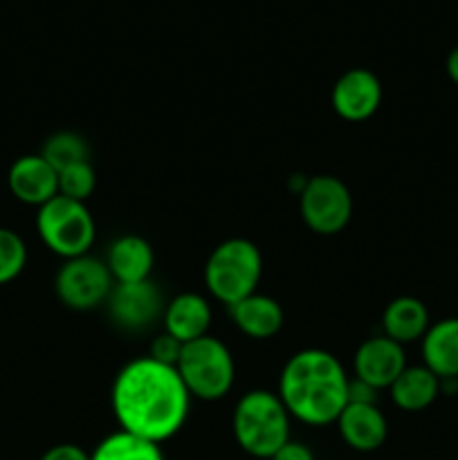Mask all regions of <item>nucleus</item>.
Masks as SVG:
<instances>
[{
    "instance_id": "3",
    "label": "nucleus",
    "mask_w": 458,
    "mask_h": 460,
    "mask_svg": "<svg viewBox=\"0 0 458 460\" xmlns=\"http://www.w3.org/2000/svg\"><path fill=\"white\" fill-rule=\"evenodd\" d=\"M290 420L278 394L254 389L233 407V438L245 454L269 460L290 440Z\"/></svg>"
},
{
    "instance_id": "15",
    "label": "nucleus",
    "mask_w": 458,
    "mask_h": 460,
    "mask_svg": "<svg viewBox=\"0 0 458 460\" xmlns=\"http://www.w3.org/2000/svg\"><path fill=\"white\" fill-rule=\"evenodd\" d=\"M106 265L115 283L148 281L155 268V252L144 236L124 234L108 247Z\"/></svg>"
},
{
    "instance_id": "17",
    "label": "nucleus",
    "mask_w": 458,
    "mask_h": 460,
    "mask_svg": "<svg viewBox=\"0 0 458 460\" xmlns=\"http://www.w3.org/2000/svg\"><path fill=\"white\" fill-rule=\"evenodd\" d=\"M422 364L438 380L458 377V317L431 323L420 340Z\"/></svg>"
},
{
    "instance_id": "1",
    "label": "nucleus",
    "mask_w": 458,
    "mask_h": 460,
    "mask_svg": "<svg viewBox=\"0 0 458 460\" xmlns=\"http://www.w3.org/2000/svg\"><path fill=\"white\" fill-rule=\"evenodd\" d=\"M110 407L121 431L162 445L178 436L187 422L191 394L178 368L144 355L119 368L110 389Z\"/></svg>"
},
{
    "instance_id": "2",
    "label": "nucleus",
    "mask_w": 458,
    "mask_h": 460,
    "mask_svg": "<svg viewBox=\"0 0 458 460\" xmlns=\"http://www.w3.org/2000/svg\"><path fill=\"white\" fill-rule=\"evenodd\" d=\"M348 376L339 359L321 349H304L281 368L278 398L295 420L308 427L335 425L348 404Z\"/></svg>"
},
{
    "instance_id": "22",
    "label": "nucleus",
    "mask_w": 458,
    "mask_h": 460,
    "mask_svg": "<svg viewBox=\"0 0 458 460\" xmlns=\"http://www.w3.org/2000/svg\"><path fill=\"white\" fill-rule=\"evenodd\" d=\"M27 265V245L21 234L0 227V286L16 281Z\"/></svg>"
},
{
    "instance_id": "19",
    "label": "nucleus",
    "mask_w": 458,
    "mask_h": 460,
    "mask_svg": "<svg viewBox=\"0 0 458 460\" xmlns=\"http://www.w3.org/2000/svg\"><path fill=\"white\" fill-rule=\"evenodd\" d=\"M391 400L398 409L418 413L429 409L440 395V380L425 367H407L389 386Z\"/></svg>"
},
{
    "instance_id": "8",
    "label": "nucleus",
    "mask_w": 458,
    "mask_h": 460,
    "mask_svg": "<svg viewBox=\"0 0 458 460\" xmlns=\"http://www.w3.org/2000/svg\"><path fill=\"white\" fill-rule=\"evenodd\" d=\"M112 288H115V281L108 272L106 261H99L90 254L67 259L54 279L58 301L66 308L79 310V313L106 304Z\"/></svg>"
},
{
    "instance_id": "20",
    "label": "nucleus",
    "mask_w": 458,
    "mask_h": 460,
    "mask_svg": "<svg viewBox=\"0 0 458 460\" xmlns=\"http://www.w3.org/2000/svg\"><path fill=\"white\" fill-rule=\"evenodd\" d=\"M90 460H164V454L157 443L119 429L90 452Z\"/></svg>"
},
{
    "instance_id": "6",
    "label": "nucleus",
    "mask_w": 458,
    "mask_h": 460,
    "mask_svg": "<svg viewBox=\"0 0 458 460\" xmlns=\"http://www.w3.org/2000/svg\"><path fill=\"white\" fill-rule=\"evenodd\" d=\"M36 232L52 254L67 261L88 254L97 238V225L85 202L57 196L39 207Z\"/></svg>"
},
{
    "instance_id": "18",
    "label": "nucleus",
    "mask_w": 458,
    "mask_h": 460,
    "mask_svg": "<svg viewBox=\"0 0 458 460\" xmlns=\"http://www.w3.org/2000/svg\"><path fill=\"white\" fill-rule=\"evenodd\" d=\"M429 326V310L416 296H398V299L389 301L382 313V331L400 346L420 341Z\"/></svg>"
},
{
    "instance_id": "25",
    "label": "nucleus",
    "mask_w": 458,
    "mask_h": 460,
    "mask_svg": "<svg viewBox=\"0 0 458 460\" xmlns=\"http://www.w3.org/2000/svg\"><path fill=\"white\" fill-rule=\"evenodd\" d=\"M39 460H90V454L84 447L72 443H61L49 447Z\"/></svg>"
},
{
    "instance_id": "21",
    "label": "nucleus",
    "mask_w": 458,
    "mask_h": 460,
    "mask_svg": "<svg viewBox=\"0 0 458 460\" xmlns=\"http://www.w3.org/2000/svg\"><path fill=\"white\" fill-rule=\"evenodd\" d=\"M40 155L49 162L57 171L66 169V166L79 164V162H90V146L85 137L72 130H61L45 139Z\"/></svg>"
},
{
    "instance_id": "11",
    "label": "nucleus",
    "mask_w": 458,
    "mask_h": 460,
    "mask_svg": "<svg viewBox=\"0 0 458 460\" xmlns=\"http://www.w3.org/2000/svg\"><path fill=\"white\" fill-rule=\"evenodd\" d=\"M355 377L373 389L382 391L389 389L400 373L407 368V358H404V346L398 341L389 340L386 335L371 337V340L362 341L353 358Z\"/></svg>"
},
{
    "instance_id": "9",
    "label": "nucleus",
    "mask_w": 458,
    "mask_h": 460,
    "mask_svg": "<svg viewBox=\"0 0 458 460\" xmlns=\"http://www.w3.org/2000/svg\"><path fill=\"white\" fill-rule=\"evenodd\" d=\"M106 305L115 326L124 331H144L164 313L166 304L160 288L148 279L137 283H115Z\"/></svg>"
},
{
    "instance_id": "23",
    "label": "nucleus",
    "mask_w": 458,
    "mask_h": 460,
    "mask_svg": "<svg viewBox=\"0 0 458 460\" xmlns=\"http://www.w3.org/2000/svg\"><path fill=\"white\" fill-rule=\"evenodd\" d=\"M94 187H97V173L90 162H79L58 171V196L85 202L94 193Z\"/></svg>"
},
{
    "instance_id": "28",
    "label": "nucleus",
    "mask_w": 458,
    "mask_h": 460,
    "mask_svg": "<svg viewBox=\"0 0 458 460\" xmlns=\"http://www.w3.org/2000/svg\"><path fill=\"white\" fill-rule=\"evenodd\" d=\"M445 72H447L449 79L458 85V45L447 54V61H445Z\"/></svg>"
},
{
    "instance_id": "12",
    "label": "nucleus",
    "mask_w": 458,
    "mask_h": 460,
    "mask_svg": "<svg viewBox=\"0 0 458 460\" xmlns=\"http://www.w3.org/2000/svg\"><path fill=\"white\" fill-rule=\"evenodd\" d=\"M7 187L18 202L39 209L58 196V171L40 153L21 155L9 166Z\"/></svg>"
},
{
    "instance_id": "16",
    "label": "nucleus",
    "mask_w": 458,
    "mask_h": 460,
    "mask_svg": "<svg viewBox=\"0 0 458 460\" xmlns=\"http://www.w3.org/2000/svg\"><path fill=\"white\" fill-rule=\"evenodd\" d=\"M229 314L238 331L251 340H269L281 331L283 322H286L281 304L272 296L259 295V292L229 305Z\"/></svg>"
},
{
    "instance_id": "14",
    "label": "nucleus",
    "mask_w": 458,
    "mask_h": 460,
    "mask_svg": "<svg viewBox=\"0 0 458 460\" xmlns=\"http://www.w3.org/2000/svg\"><path fill=\"white\" fill-rule=\"evenodd\" d=\"M162 319H164V332L182 344H189V341L209 335L214 313L207 296L198 292H182L164 305Z\"/></svg>"
},
{
    "instance_id": "5",
    "label": "nucleus",
    "mask_w": 458,
    "mask_h": 460,
    "mask_svg": "<svg viewBox=\"0 0 458 460\" xmlns=\"http://www.w3.org/2000/svg\"><path fill=\"white\" fill-rule=\"evenodd\" d=\"M175 368L191 398L202 402L223 400L236 380L232 350L214 335H205L184 344Z\"/></svg>"
},
{
    "instance_id": "10",
    "label": "nucleus",
    "mask_w": 458,
    "mask_h": 460,
    "mask_svg": "<svg viewBox=\"0 0 458 460\" xmlns=\"http://www.w3.org/2000/svg\"><path fill=\"white\" fill-rule=\"evenodd\" d=\"M332 111L346 121H366L382 103V84L375 72L366 67L346 70L335 81L330 93Z\"/></svg>"
},
{
    "instance_id": "13",
    "label": "nucleus",
    "mask_w": 458,
    "mask_h": 460,
    "mask_svg": "<svg viewBox=\"0 0 458 460\" xmlns=\"http://www.w3.org/2000/svg\"><path fill=\"white\" fill-rule=\"evenodd\" d=\"M335 425L341 440L355 452H375L389 438V422L377 404L348 402Z\"/></svg>"
},
{
    "instance_id": "4",
    "label": "nucleus",
    "mask_w": 458,
    "mask_h": 460,
    "mask_svg": "<svg viewBox=\"0 0 458 460\" xmlns=\"http://www.w3.org/2000/svg\"><path fill=\"white\" fill-rule=\"evenodd\" d=\"M263 277V254L247 238H227L211 250L205 263L207 292L229 305L254 295Z\"/></svg>"
},
{
    "instance_id": "7",
    "label": "nucleus",
    "mask_w": 458,
    "mask_h": 460,
    "mask_svg": "<svg viewBox=\"0 0 458 460\" xmlns=\"http://www.w3.org/2000/svg\"><path fill=\"white\" fill-rule=\"evenodd\" d=\"M299 211L310 232L335 236L353 218V193L337 175H314L301 189Z\"/></svg>"
},
{
    "instance_id": "27",
    "label": "nucleus",
    "mask_w": 458,
    "mask_h": 460,
    "mask_svg": "<svg viewBox=\"0 0 458 460\" xmlns=\"http://www.w3.org/2000/svg\"><path fill=\"white\" fill-rule=\"evenodd\" d=\"M348 402H362V404H377V389L362 380H350L348 385Z\"/></svg>"
},
{
    "instance_id": "24",
    "label": "nucleus",
    "mask_w": 458,
    "mask_h": 460,
    "mask_svg": "<svg viewBox=\"0 0 458 460\" xmlns=\"http://www.w3.org/2000/svg\"><path fill=\"white\" fill-rule=\"evenodd\" d=\"M182 341H178L175 337H171L169 332H162L155 340L151 341V350H148V358L157 359L162 364H169V367H175L180 359V353H182Z\"/></svg>"
},
{
    "instance_id": "26",
    "label": "nucleus",
    "mask_w": 458,
    "mask_h": 460,
    "mask_svg": "<svg viewBox=\"0 0 458 460\" xmlns=\"http://www.w3.org/2000/svg\"><path fill=\"white\" fill-rule=\"evenodd\" d=\"M269 460H317V458H314V452L308 447V445L296 443V440L290 438Z\"/></svg>"
}]
</instances>
